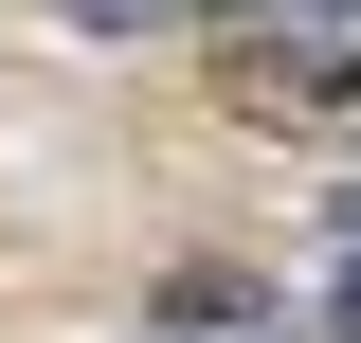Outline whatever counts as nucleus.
<instances>
[{
	"mask_svg": "<svg viewBox=\"0 0 361 343\" xmlns=\"http://www.w3.org/2000/svg\"><path fill=\"white\" fill-rule=\"evenodd\" d=\"M73 18H90V37H109V18H145V0H73Z\"/></svg>",
	"mask_w": 361,
	"mask_h": 343,
	"instance_id": "nucleus-5",
	"label": "nucleus"
},
{
	"mask_svg": "<svg viewBox=\"0 0 361 343\" xmlns=\"http://www.w3.org/2000/svg\"><path fill=\"white\" fill-rule=\"evenodd\" d=\"M289 37H361V0H289Z\"/></svg>",
	"mask_w": 361,
	"mask_h": 343,
	"instance_id": "nucleus-3",
	"label": "nucleus"
},
{
	"mask_svg": "<svg viewBox=\"0 0 361 343\" xmlns=\"http://www.w3.org/2000/svg\"><path fill=\"white\" fill-rule=\"evenodd\" d=\"M325 235H343V325H325V343H361V181H343V217H325Z\"/></svg>",
	"mask_w": 361,
	"mask_h": 343,
	"instance_id": "nucleus-2",
	"label": "nucleus"
},
{
	"mask_svg": "<svg viewBox=\"0 0 361 343\" xmlns=\"http://www.w3.org/2000/svg\"><path fill=\"white\" fill-rule=\"evenodd\" d=\"M217 90H235V127H343L361 145V54L343 37H235Z\"/></svg>",
	"mask_w": 361,
	"mask_h": 343,
	"instance_id": "nucleus-1",
	"label": "nucleus"
},
{
	"mask_svg": "<svg viewBox=\"0 0 361 343\" xmlns=\"http://www.w3.org/2000/svg\"><path fill=\"white\" fill-rule=\"evenodd\" d=\"M145 343H289V325H145Z\"/></svg>",
	"mask_w": 361,
	"mask_h": 343,
	"instance_id": "nucleus-4",
	"label": "nucleus"
}]
</instances>
